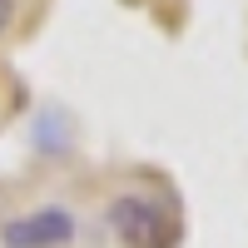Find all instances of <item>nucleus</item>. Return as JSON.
I'll use <instances>...</instances> for the list:
<instances>
[{
  "instance_id": "f257e3e1",
  "label": "nucleus",
  "mask_w": 248,
  "mask_h": 248,
  "mask_svg": "<svg viewBox=\"0 0 248 248\" xmlns=\"http://www.w3.org/2000/svg\"><path fill=\"white\" fill-rule=\"evenodd\" d=\"M105 223H109V233L124 248H174V218L164 214L154 199H144V194L109 199Z\"/></svg>"
},
{
  "instance_id": "f03ea898",
  "label": "nucleus",
  "mask_w": 248,
  "mask_h": 248,
  "mask_svg": "<svg viewBox=\"0 0 248 248\" xmlns=\"http://www.w3.org/2000/svg\"><path fill=\"white\" fill-rule=\"evenodd\" d=\"M75 214L70 209H55V203H45V209H35V214H20L10 218L5 229H0V243L5 248H65L75 238Z\"/></svg>"
},
{
  "instance_id": "7ed1b4c3",
  "label": "nucleus",
  "mask_w": 248,
  "mask_h": 248,
  "mask_svg": "<svg viewBox=\"0 0 248 248\" xmlns=\"http://www.w3.org/2000/svg\"><path fill=\"white\" fill-rule=\"evenodd\" d=\"M65 139H70V124H65L60 109H45V114L35 119V144L45 154H65Z\"/></svg>"
},
{
  "instance_id": "20e7f679",
  "label": "nucleus",
  "mask_w": 248,
  "mask_h": 248,
  "mask_svg": "<svg viewBox=\"0 0 248 248\" xmlns=\"http://www.w3.org/2000/svg\"><path fill=\"white\" fill-rule=\"evenodd\" d=\"M15 5H20V0H0V35L15 25Z\"/></svg>"
}]
</instances>
